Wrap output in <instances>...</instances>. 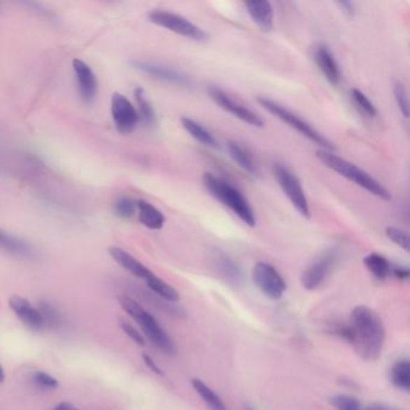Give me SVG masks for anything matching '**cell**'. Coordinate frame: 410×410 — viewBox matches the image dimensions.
Instances as JSON below:
<instances>
[{
	"label": "cell",
	"instance_id": "obj_1",
	"mask_svg": "<svg viewBox=\"0 0 410 410\" xmlns=\"http://www.w3.org/2000/svg\"><path fill=\"white\" fill-rule=\"evenodd\" d=\"M346 339L365 361H376L384 348V323L379 314L367 306H358L351 312Z\"/></svg>",
	"mask_w": 410,
	"mask_h": 410
},
{
	"label": "cell",
	"instance_id": "obj_2",
	"mask_svg": "<svg viewBox=\"0 0 410 410\" xmlns=\"http://www.w3.org/2000/svg\"><path fill=\"white\" fill-rule=\"evenodd\" d=\"M316 158L324 167L342 176L346 180L351 181L356 185H359L360 188L367 190L368 192L376 195L381 200H391V194L389 190L367 171L355 165L354 162L339 157L332 150H319L316 152Z\"/></svg>",
	"mask_w": 410,
	"mask_h": 410
},
{
	"label": "cell",
	"instance_id": "obj_3",
	"mask_svg": "<svg viewBox=\"0 0 410 410\" xmlns=\"http://www.w3.org/2000/svg\"><path fill=\"white\" fill-rule=\"evenodd\" d=\"M202 181H204L206 190L222 205L227 207L232 213L236 214L244 224H247L250 227L257 225V217L254 210L249 204L248 199L244 197L239 189L229 183L227 181L222 180L211 172H206L202 177Z\"/></svg>",
	"mask_w": 410,
	"mask_h": 410
},
{
	"label": "cell",
	"instance_id": "obj_4",
	"mask_svg": "<svg viewBox=\"0 0 410 410\" xmlns=\"http://www.w3.org/2000/svg\"><path fill=\"white\" fill-rule=\"evenodd\" d=\"M118 301L122 308L136 321L143 334L150 338L154 346L165 354H175V343L172 342L167 331L162 329V325L159 324L158 320L148 311H146L141 304L129 296H120Z\"/></svg>",
	"mask_w": 410,
	"mask_h": 410
},
{
	"label": "cell",
	"instance_id": "obj_5",
	"mask_svg": "<svg viewBox=\"0 0 410 410\" xmlns=\"http://www.w3.org/2000/svg\"><path fill=\"white\" fill-rule=\"evenodd\" d=\"M257 104L262 108H265L266 111L269 112L271 115L277 117L278 120H282L285 125H289L290 128L299 132L304 137H307L309 141H312L316 146H320L321 150H332V148H334L332 143L324 135H321L308 122L302 120L299 115L291 112L290 110H288L286 107L283 106L281 104L276 103L272 99L266 98V97L257 98Z\"/></svg>",
	"mask_w": 410,
	"mask_h": 410
},
{
	"label": "cell",
	"instance_id": "obj_6",
	"mask_svg": "<svg viewBox=\"0 0 410 410\" xmlns=\"http://www.w3.org/2000/svg\"><path fill=\"white\" fill-rule=\"evenodd\" d=\"M148 20L155 26L162 27L164 29L170 30L175 34L190 38L194 41L201 43L208 38V34L205 30L178 13H170L165 10H154L148 13Z\"/></svg>",
	"mask_w": 410,
	"mask_h": 410
},
{
	"label": "cell",
	"instance_id": "obj_7",
	"mask_svg": "<svg viewBox=\"0 0 410 410\" xmlns=\"http://www.w3.org/2000/svg\"><path fill=\"white\" fill-rule=\"evenodd\" d=\"M272 171L279 187L290 201L291 205L294 206V208L304 218H311V208L308 204L307 195L299 177L282 164H274Z\"/></svg>",
	"mask_w": 410,
	"mask_h": 410
},
{
	"label": "cell",
	"instance_id": "obj_8",
	"mask_svg": "<svg viewBox=\"0 0 410 410\" xmlns=\"http://www.w3.org/2000/svg\"><path fill=\"white\" fill-rule=\"evenodd\" d=\"M252 277L253 282L261 292L271 299H282L288 288L285 279L278 272V269L264 261L255 264Z\"/></svg>",
	"mask_w": 410,
	"mask_h": 410
},
{
	"label": "cell",
	"instance_id": "obj_9",
	"mask_svg": "<svg viewBox=\"0 0 410 410\" xmlns=\"http://www.w3.org/2000/svg\"><path fill=\"white\" fill-rule=\"evenodd\" d=\"M207 93L222 110L229 112L237 120H242L244 123L255 127V128H262L265 125V122L260 115H257L255 112L249 110L248 107L235 101L230 95L227 94L224 90H220L218 87L211 86L207 90Z\"/></svg>",
	"mask_w": 410,
	"mask_h": 410
},
{
	"label": "cell",
	"instance_id": "obj_10",
	"mask_svg": "<svg viewBox=\"0 0 410 410\" xmlns=\"http://www.w3.org/2000/svg\"><path fill=\"white\" fill-rule=\"evenodd\" d=\"M130 65L140 73L152 77L157 81L165 82L169 85H175L180 87L192 86V80L188 75L178 71L176 69L158 64L148 60L135 59L130 62Z\"/></svg>",
	"mask_w": 410,
	"mask_h": 410
},
{
	"label": "cell",
	"instance_id": "obj_11",
	"mask_svg": "<svg viewBox=\"0 0 410 410\" xmlns=\"http://www.w3.org/2000/svg\"><path fill=\"white\" fill-rule=\"evenodd\" d=\"M111 115L115 129L120 134L133 133L140 122L136 107L134 106L133 103L127 97L120 93L112 95Z\"/></svg>",
	"mask_w": 410,
	"mask_h": 410
},
{
	"label": "cell",
	"instance_id": "obj_12",
	"mask_svg": "<svg viewBox=\"0 0 410 410\" xmlns=\"http://www.w3.org/2000/svg\"><path fill=\"white\" fill-rule=\"evenodd\" d=\"M337 260V252L329 250L308 266L301 276V284L304 289L316 290V288H319L327 276L332 272Z\"/></svg>",
	"mask_w": 410,
	"mask_h": 410
},
{
	"label": "cell",
	"instance_id": "obj_13",
	"mask_svg": "<svg viewBox=\"0 0 410 410\" xmlns=\"http://www.w3.org/2000/svg\"><path fill=\"white\" fill-rule=\"evenodd\" d=\"M73 69L75 78H76L78 94L85 103H93L97 98V94H98L99 88L98 80H97L95 73H93L90 65L78 58L73 60Z\"/></svg>",
	"mask_w": 410,
	"mask_h": 410
},
{
	"label": "cell",
	"instance_id": "obj_14",
	"mask_svg": "<svg viewBox=\"0 0 410 410\" xmlns=\"http://www.w3.org/2000/svg\"><path fill=\"white\" fill-rule=\"evenodd\" d=\"M9 306L18 319L33 331H41L46 326L43 314L38 307L30 304L28 299L21 296L13 295L10 297Z\"/></svg>",
	"mask_w": 410,
	"mask_h": 410
},
{
	"label": "cell",
	"instance_id": "obj_15",
	"mask_svg": "<svg viewBox=\"0 0 410 410\" xmlns=\"http://www.w3.org/2000/svg\"><path fill=\"white\" fill-rule=\"evenodd\" d=\"M314 60H316V66L319 68L325 78L332 86H338L342 75H341L337 60L334 58V53L331 52L329 46H326L325 43H320L314 52Z\"/></svg>",
	"mask_w": 410,
	"mask_h": 410
},
{
	"label": "cell",
	"instance_id": "obj_16",
	"mask_svg": "<svg viewBox=\"0 0 410 410\" xmlns=\"http://www.w3.org/2000/svg\"><path fill=\"white\" fill-rule=\"evenodd\" d=\"M244 8L247 10L252 21L261 30L269 31L274 28V11L272 4L267 0H250L244 1Z\"/></svg>",
	"mask_w": 410,
	"mask_h": 410
},
{
	"label": "cell",
	"instance_id": "obj_17",
	"mask_svg": "<svg viewBox=\"0 0 410 410\" xmlns=\"http://www.w3.org/2000/svg\"><path fill=\"white\" fill-rule=\"evenodd\" d=\"M0 250L13 257L29 259L35 255V248L26 239L10 234L0 227Z\"/></svg>",
	"mask_w": 410,
	"mask_h": 410
},
{
	"label": "cell",
	"instance_id": "obj_18",
	"mask_svg": "<svg viewBox=\"0 0 410 410\" xmlns=\"http://www.w3.org/2000/svg\"><path fill=\"white\" fill-rule=\"evenodd\" d=\"M108 253L118 265L122 266L123 269H127L135 277L143 279L145 282L154 274L148 267H146L142 262L137 260L136 257H134L130 253L127 252L125 249L120 248V247H111V248H108Z\"/></svg>",
	"mask_w": 410,
	"mask_h": 410
},
{
	"label": "cell",
	"instance_id": "obj_19",
	"mask_svg": "<svg viewBox=\"0 0 410 410\" xmlns=\"http://www.w3.org/2000/svg\"><path fill=\"white\" fill-rule=\"evenodd\" d=\"M139 222L150 230H162L165 225V217L162 211L146 200H137Z\"/></svg>",
	"mask_w": 410,
	"mask_h": 410
},
{
	"label": "cell",
	"instance_id": "obj_20",
	"mask_svg": "<svg viewBox=\"0 0 410 410\" xmlns=\"http://www.w3.org/2000/svg\"><path fill=\"white\" fill-rule=\"evenodd\" d=\"M181 123H182V127H183L184 130L192 139H195L197 142H200L201 145L206 146V147L212 148V150H220V145H219L218 140L215 139L213 134L211 133L210 130H207L199 122L192 120V118H189V117H182L181 118Z\"/></svg>",
	"mask_w": 410,
	"mask_h": 410
},
{
	"label": "cell",
	"instance_id": "obj_21",
	"mask_svg": "<svg viewBox=\"0 0 410 410\" xmlns=\"http://www.w3.org/2000/svg\"><path fill=\"white\" fill-rule=\"evenodd\" d=\"M227 152L230 154L232 160L239 165L242 170L252 176L259 175L257 164L254 162L252 154L244 148L243 146L236 141H229L227 143Z\"/></svg>",
	"mask_w": 410,
	"mask_h": 410
},
{
	"label": "cell",
	"instance_id": "obj_22",
	"mask_svg": "<svg viewBox=\"0 0 410 410\" xmlns=\"http://www.w3.org/2000/svg\"><path fill=\"white\" fill-rule=\"evenodd\" d=\"M363 264L368 272L379 281H384L391 274V264L389 260L378 253H369L363 257Z\"/></svg>",
	"mask_w": 410,
	"mask_h": 410
},
{
	"label": "cell",
	"instance_id": "obj_23",
	"mask_svg": "<svg viewBox=\"0 0 410 410\" xmlns=\"http://www.w3.org/2000/svg\"><path fill=\"white\" fill-rule=\"evenodd\" d=\"M135 101H136V111L139 118L142 120L147 127H154L157 125V115L154 111L152 104L146 95L145 90L142 88L135 90Z\"/></svg>",
	"mask_w": 410,
	"mask_h": 410
},
{
	"label": "cell",
	"instance_id": "obj_24",
	"mask_svg": "<svg viewBox=\"0 0 410 410\" xmlns=\"http://www.w3.org/2000/svg\"><path fill=\"white\" fill-rule=\"evenodd\" d=\"M390 381L395 388L409 393L410 363L408 360H400L390 369Z\"/></svg>",
	"mask_w": 410,
	"mask_h": 410
},
{
	"label": "cell",
	"instance_id": "obj_25",
	"mask_svg": "<svg viewBox=\"0 0 410 410\" xmlns=\"http://www.w3.org/2000/svg\"><path fill=\"white\" fill-rule=\"evenodd\" d=\"M192 385L194 390L199 393V396L202 398V401L205 402L206 406L210 408V410H229L227 407L224 404V402L222 401V398L219 397L218 395L201 379L194 378L192 379Z\"/></svg>",
	"mask_w": 410,
	"mask_h": 410
},
{
	"label": "cell",
	"instance_id": "obj_26",
	"mask_svg": "<svg viewBox=\"0 0 410 410\" xmlns=\"http://www.w3.org/2000/svg\"><path fill=\"white\" fill-rule=\"evenodd\" d=\"M146 284L150 288V290L153 291L154 294H157L159 297L167 299L169 302H178L180 301L178 291L176 290L175 288L170 285L169 283L162 281V278L155 276V274L148 278L146 281Z\"/></svg>",
	"mask_w": 410,
	"mask_h": 410
},
{
	"label": "cell",
	"instance_id": "obj_27",
	"mask_svg": "<svg viewBox=\"0 0 410 410\" xmlns=\"http://www.w3.org/2000/svg\"><path fill=\"white\" fill-rule=\"evenodd\" d=\"M351 101L354 104L355 107L359 110L361 113L367 115L369 118H374L378 115L376 107L374 104L369 100L367 95L362 93L361 90L358 88L351 90Z\"/></svg>",
	"mask_w": 410,
	"mask_h": 410
},
{
	"label": "cell",
	"instance_id": "obj_28",
	"mask_svg": "<svg viewBox=\"0 0 410 410\" xmlns=\"http://www.w3.org/2000/svg\"><path fill=\"white\" fill-rule=\"evenodd\" d=\"M113 212L120 218H132L137 212V200L132 197H120L113 205Z\"/></svg>",
	"mask_w": 410,
	"mask_h": 410
},
{
	"label": "cell",
	"instance_id": "obj_29",
	"mask_svg": "<svg viewBox=\"0 0 410 410\" xmlns=\"http://www.w3.org/2000/svg\"><path fill=\"white\" fill-rule=\"evenodd\" d=\"M38 308L43 314L45 324L51 327H60V325L63 324V316L50 302H41Z\"/></svg>",
	"mask_w": 410,
	"mask_h": 410
},
{
	"label": "cell",
	"instance_id": "obj_30",
	"mask_svg": "<svg viewBox=\"0 0 410 410\" xmlns=\"http://www.w3.org/2000/svg\"><path fill=\"white\" fill-rule=\"evenodd\" d=\"M331 404L337 410H362L359 398L346 393L334 396L331 398Z\"/></svg>",
	"mask_w": 410,
	"mask_h": 410
},
{
	"label": "cell",
	"instance_id": "obj_31",
	"mask_svg": "<svg viewBox=\"0 0 410 410\" xmlns=\"http://www.w3.org/2000/svg\"><path fill=\"white\" fill-rule=\"evenodd\" d=\"M385 234L391 242L397 244L403 250L409 252V235L406 230L397 227H388L385 229Z\"/></svg>",
	"mask_w": 410,
	"mask_h": 410
},
{
	"label": "cell",
	"instance_id": "obj_32",
	"mask_svg": "<svg viewBox=\"0 0 410 410\" xmlns=\"http://www.w3.org/2000/svg\"><path fill=\"white\" fill-rule=\"evenodd\" d=\"M219 266L222 269V272L224 276L231 281V282L239 283L242 279V272L239 269V266L236 265L234 261L231 260L230 257H219Z\"/></svg>",
	"mask_w": 410,
	"mask_h": 410
},
{
	"label": "cell",
	"instance_id": "obj_33",
	"mask_svg": "<svg viewBox=\"0 0 410 410\" xmlns=\"http://www.w3.org/2000/svg\"><path fill=\"white\" fill-rule=\"evenodd\" d=\"M393 95H395V100L397 103L398 108H400L402 115L404 118H408L409 117V99H408V92H407L406 87L403 86L402 83H396L393 87Z\"/></svg>",
	"mask_w": 410,
	"mask_h": 410
},
{
	"label": "cell",
	"instance_id": "obj_34",
	"mask_svg": "<svg viewBox=\"0 0 410 410\" xmlns=\"http://www.w3.org/2000/svg\"><path fill=\"white\" fill-rule=\"evenodd\" d=\"M33 381L35 384L40 388H43V389L53 390L59 386V383L55 376H50L48 373L40 372V371L33 374Z\"/></svg>",
	"mask_w": 410,
	"mask_h": 410
},
{
	"label": "cell",
	"instance_id": "obj_35",
	"mask_svg": "<svg viewBox=\"0 0 410 410\" xmlns=\"http://www.w3.org/2000/svg\"><path fill=\"white\" fill-rule=\"evenodd\" d=\"M120 326H122V330L125 331V334H128L129 337L133 339L134 342L136 343V344H139L140 346H145V338L142 336L141 332H139V330L134 327L133 325L123 321V323L120 324Z\"/></svg>",
	"mask_w": 410,
	"mask_h": 410
},
{
	"label": "cell",
	"instance_id": "obj_36",
	"mask_svg": "<svg viewBox=\"0 0 410 410\" xmlns=\"http://www.w3.org/2000/svg\"><path fill=\"white\" fill-rule=\"evenodd\" d=\"M391 274L400 281H407L410 277V271L407 266H391Z\"/></svg>",
	"mask_w": 410,
	"mask_h": 410
},
{
	"label": "cell",
	"instance_id": "obj_37",
	"mask_svg": "<svg viewBox=\"0 0 410 410\" xmlns=\"http://www.w3.org/2000/svg\"><path fill=\"white\" fill-rule=\"evenodd\" d=\"M142 358H143V361H145L146 366L150 368L152 372L155 373V374H159V376H162V369H160V367H159L158 365L155 363V361H154V360L150 358V355L143 354L142 355Z\"/></svg>",
	"mask_w": 410,
	"mask_h": 410
},
{
	"label": "cell",
	"instance_id": "obj_38",
	"mask_svg": "<svg viewBox=\"0 0 410 410\" xmlns=\"http://www.w3.org/2000/svg\"><path fill=\"white\" fill-rule=\"evenodd\" d=\"M338 8L342 10L343 13H346V16H354L355 15V4L351 1H337Z\"/></svg>",
	"mask_w": 410,
	"mask_h": 410
},
{
	"label": "cell",
	"instance_id": "obj_39",
	"mask_svg": "<svg viewBox=\"0 0 410 410\" xmlns=\"http://www.w3.org/2000/svg\"><path fill=\"white\" fill-rule=\"evenodd\" d=\"M362 410H403L397 407L389 406V404H384V403H372L369 406L363 408Z\"/></svg>",
	"mask_w": 410,
	"mask_h": 410
},
{
	"label": "cell",
	"instance_id": "obj_40",
	"mask_svg": "<svg viewBox=\"0 0 410 410\" xmlns=\"http://www.w3.org/2000/svg\"><path fill=\"white\" fill-rule=\"evenodd\" d=\"M53 410H78L76 407L73 406V403L70 402H60L59 404H57Z\"/></svg>",
	"mask_w": 410,
	"mask_h": 410
},
{
	"label": "cell",
	"instance_id": "obj_41",
	"mask_svg": "<svg viewBox=\"0 0 410 410\" xmlns=\"http://www.w3.org/2000/svg\"><path fill=\"white\" fill-rule=\"evenodd\" d=\"M5 381V373H4V369H3V367H1V366H0V383H3V381Z\"/></svg>",
	"mask_w": 410,
	"mask_h": 410
},
{
	"label": "cell",
	"instance_id": "obj_42",
	"mask_svg": "<svg viewBox=\"0 0 410 410\" xmlns=\"http://www.w3.org/2000/svg\"><path fill=\"white\" fill-rule=\"evenodd\" d=\"M247 410H254V408H250V407H247Z\"/></svg>",
	"mask_w": 410,
	"mask_h": 410
}]
</instances>
